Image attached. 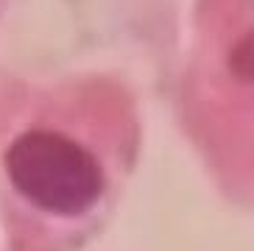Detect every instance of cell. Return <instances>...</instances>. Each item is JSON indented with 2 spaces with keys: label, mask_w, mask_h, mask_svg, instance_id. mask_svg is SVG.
I'll return each mask as SVG.
<instances>
[{
  "label": "cell",
  "mask_w": 254,
  "mask_h": 251,
  "mask_svg": "<svg viewBox=\"0 0 254 251\" xmlns=\"http://www.w3.org/2000/svg\"><path fill=\"white\" fill-rule=\"evenodd\" d=\"M11 190L53 218H84L101 204L106 173L87 145L51 128L17 134L3 156Z\"/></svg>",
  "instance_id": "obj_1"
}]
</instances>
